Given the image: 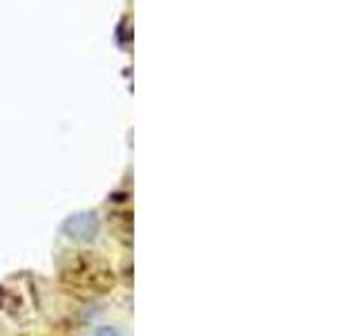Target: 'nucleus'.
<instances>
[{"label":"nucleus","instance_id":"f257e3e1","mask_svg":"<svg viewBox=\"0 0 358 336\" xmlns=\"http://www.w3.org/2000/svg\"><path fill=\"white\" fill-rule=\"evenodd\" d=\"M96 233V220L92 218V213L85 216H76L67 222V235L74 240H92Z\"/></svg>","mask_w":358,"mask_h":336},{"label":"nucleus","instance_id":"f03ea898","mask_svg":"<svg viewBox=\"0 0 358 336\" xmlns=\"http://www.w3.org/2000/svg\"><path fill=\"white\" fill-rule=\"evenodd\" d=\"M94 336H123L117 328H112V325H103V328H99Z\"/></svg>","mask_w":358,"mask_h":336}]
</instances>
